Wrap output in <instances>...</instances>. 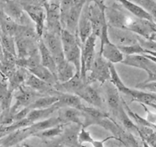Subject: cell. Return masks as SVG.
Wrapping results in <instances>:
<instances>
[{
	"instance_id": "obj_1",
	"label": "cell",
	"mask_w": 156,
	"mask_h": 147,
	"mask_svg": "<svg viewBox=\"0 0 156 147\" xmlns=\"http://www.w3.org/2000/svg\"><path fill=\"white\" fill-rule=\"evenodd\" d=\"M82 126L76 124H67L60 136L53 140L44 142L47 147H86L79 143L78 135Z\"/></svg>"
},
{
	"instance_id": "obj_2",
	"label": "cell",
	"mask_w": 156,
	"mask_h": 147,
	"mask_svg": "<svg viewBox=\"0 0 156 147\" xmlns=\"http://www.w3.org/2000/svg\"><path fill=\"white\" fill-rule=\"evenodd\" d=\"M111 79L110 63L98 52L94 59L89 72L87 73L86 83L90 85L94 82H100L104 84Z\"/></svg>"
},
{
	"instance_id": "obj_3",
	"label": "cell",
	"mask_w": 156,
	"mask_h": 147,
	"mask_svg": "<svg viewBox=\"0 0 156 147\" xmlns=\"http://www.w3.org/2000/svg\"><path fill=\"white\" fill-rule=\"evenodd\" d=\"M97 38L91 34L82 44V57H81V78L86 82L87 73L89 72L96 56V45ZM87 84V83H86Z\"/></svg>"
},
{
	"instance_id": "obj_4",
	"label": "cell",
	"mask_w": 156,
	"mask_h": 147,
	"mask_svg": "<svg viewBox=\"0 0 156 147\" xmlns=\"http://www.w3.org/2000/svg\"><path fill=\"white\" fill-rule=\"evenodd\" d=\"M14 93H15V95L13 94L15 102L9 109V113L12 117H14V115L20 110L27 108L34 101L42 96V95L36 92L25 85H21Z\"/></svg>"
},
{
	"instance_id": "obj_5",
	"label": "cell",
	"mask_w": 156,
	"mask_h": 147,
	"mask_svg": "<svg viewBox=\"0 0 156 147\" xmlns=\"http://www.w3.org/2000/svg\"><path fill=\"white\" fill-rule=\"evenodd\" d=\"M45 9V29L50 32L60 34L62 30L60 22V15H59V1L50 2V0L43 5Z\"/></svg>"
},
{
	"instance_id": "obj_6",
	"label": "cell",
	"mask_w": 156,
	"mask_h": 147,
	"mask_svg": "<svg viewBox=\"0 0 156 147\" xmlns=\"http://www.w3.org/2000/svg\"><path fill=\"white\" fill-rule=\"evenodd\" d=\"M99 38L101 40V44L98 53L103 56L104 59L112 64L123 62L125 56L122 53L119 47L110 41L108 34L101 35Z\"/></svg>"
},
{
	"instance_id": "obj_7",
	"label": "cell",
	"mask_w": 156,
	"mask_h": 147,
	"mask_svg": "<svg viewBox=\"0 0 156 147\" xmlns=\"http://www.w3.org/2000/svg\"><path fill=\"white\" fill-rule=\"evenodd\" d=\"M41 39L43 40L46 47L54 58L56 65L65 60L66 58L64 56L62 42H61L60 34L44 30Z\"/></svg>"
},
{
	"instance_id": "obj_8",
	"label": "cell",
	"mask_w": 156,
	"mask_h": 147,
	"mask_svg": "<svg viewBox=\"0 0 156 147\" xmlns=\"http://www.w3.org/2000/svg\"><path fill=\"white\" fill-rule=\"evenodd\" d=\"M128 15L129 12L117 3H114L111 6H106L105 16L109 27L124 29Z\"/></svg>"
},
{
	"instance_id": "obj_9",
	"label": "cell",
	"mask_w": 156,
	"mask_h": 147,
	"mask_svg": "<svg viewBox=\"0 0 156 147\" xmlns=\"http://www.w3.org/2000/svg\"><path fill=\"white\" fill-rule=\"evenodd\" d=\"M108 32L110 41L118 47L133 45L138 43L139 36L130 30L108 26Z\"/></svg>"
},
{
	"instance_id": "obj_10",
	"label": "cell",
	"mask_w": 156,
	"mask_h": 147,
	"mask_svg": "<svg viewBox=\"0 0 156 147\" xmlns=\"http://www.w3.org/2000/svg\"><path fill=\"white\" fill-rule=\"evenodd\" d=\"M0 9L18 24L27 25L25 24L27 21L25 12L18 0H2Z\"/></svg>"
},
{
	"instance_id": "obj_11",
	"label": "cell",
	"mask_w": 156,
	"mask_h": 147,
	"mask_svg": "<svg viewBox=\"0 0 156 147\" xmlns=\"http://www.w3.org/2000/svg\"><path fill=\"white\" fill-rule=\"evenodd\" d=\"M122 63L129 66L143 70L147 73H156V63L149 59L144 54L125 56Z\"/></svg>"
},
{
	"instance_id": "obj_12",
	"label": "cell",
	"mask_w": 156,
	"mask_h": 147,
	"mask_svg": "<svg viewBox=\"0 0 156 147\" xmlns=\"http://www.w3.org/2000/svg\"><path fill=\"white\" fill-rule=\"evenodd\" d=\"M16 47L17 58L26 59L31 53L38 50V39L24 38V37H14Z\"/></svg>"
},
{
	"instance_id": "obj_13",
	"label": "cell",
	"mask_w": 156,
	"mask_h": 147,
	"mask_svg": "<svg viewBox=\"0 0 156 147\" xmlns=\"http://www.w3.org/2000/svg\"><path fill=\"white\" fill-rule=\"evenodd\" d=\"M33 136L29 127L17 130L0 138V147H12L20 144L26 139Z\"/></svg>"
},
{
	"instance_id": "obj_14",
	"label": "cell",
	"mask_w": 156,
	"mask_h": 147,
	"mask_svg": "<svg viewBox=\"0 0 156 147\" xmlns=\"http://www.w3.org/2000/svg\"><path fill=\"white\" fill-rule=\"evenodd\" d=\"M85 85L86 82L81 78L80 74L76 73L69 80L64 82H57L53 88L58 92L76 95Z\"/></svg>"
},
{
	"instance_id": "obj_15",
	"label": "cell",
	"mask_w": 156,
	"mask_h": 147,
	"mask_svg": "<svg viewBox=\"0 0 156 147\" xmlns=\"http://www.w3.org/2000/svg\"><path fill=\"white\" fill-rule=\"evenodd\" d=\"M24 85L42 95H55L56 93V91L54 89L53 86L44 82L30 73H28Z\"/></svg>"
},
{
	"instance_id": "obj_16",
	"label": "cell",
	"mask_w": 156,
	"mask_h": 147,
	"mask_svg": "<svg viewBox=\"0 0 156 147\" xmlns=\"http://www.w3.org/2000/svg\"><path fill=\"white\" fill-rule=\"evenodd\" d=\"M85 2H86V0L75 3L73 5V8L71 9V10H70L68 17H67L64 29L69 31L70 33L76 35V36H77L78 24H79L81 13H82V9H83V6L85 5Z\"/></svg>"
},
{
	"instance_id": "obj_17",
	"label": "cell",
	"mask_w": 156,
	"mask_h": 147,
	"mask_svg": "<svg viewBox=\"0 0 156 147\" xmlns=\"http://www.w3.org/2000/svg\"><path fill=\"white\" fill-rule=\"evenodd\" d=\"M76 95L89 104L90 105H91V107L101 110L102 109L103 103H102L101 98L98 91L95 88H93L91 85L86 84Z\"/></svg>"
},
{
	"instance_id": "obj_18",
	"label": "cell",
	"mask_w": 156,
	"mask_h": 147,
	"mask_svg": "<svg viewBox=\"0 0 156 147\" xmlns=\"http://www.w3.org/2000/svg\"><path fill=\"white\" fill-rule=\"evenodd\" d=\"M91 34H92V27H91V21L88 18L86 8L84 5L78 24L77 30V37L81 44H83Z\"/></svg>"
},
{
	"instance_id": "obj_19",
	"label": "cell",
	"mask_w": 156,
	"mask_h": 147,
	"mask_svg": "<svg viewBox=\"0 0 156 147\" xmlns=\"http://www.w3.org/2000/svg\"><path fill=\"white\" fill-rule=\"evenodd\" d=\"M58 116L64 124H76L82 126L83 114L82 112L76 108H63L58 110Z\"/></svg>"
},
{
	"instance_id": "obj_20",
	"label": "cell",
	"mask_w": 156,
	"mask_h": 147,
	"mask_svg": "<svg viewBox=\"0 0 156 147\" xmlns=\"http://www.w3.org/2000/svg\"><path fill=\"white\" fill-rule=\"evenodd\" d=\"M107 104L111 112L117 117L119 109L122 106V98L119 95V91L110 82L106 87Z\"/></svg>"
},
{
	"instance_id": "obj_21",
	"label": "cell",
	"mask_w": 156,
	"mask_h": 147,
	"mask_svg": "<svg viewBox=\"0 0 156 147\" xmlns=\"http://www.w3.org/2000/svg\"><path fill=\"white\" fill-rule=\"evenodd\" d=\"M123 94L129 95L132 98L131 102H138L140 104L147 105L149 103L156 102V94L147 92L136 88H130L129 87L126 88Z\"/></svg>"
},
{
	"instance_id": "obj_22",
	"label": "cell",
	"mask_w": 156,
	"mask_h": 147,
	"mask_svg": "<svg viewBox=\"0 0 156 147\" xmlns=\"http://www.w3.org/2000/svg\"><path fill=\"white\" fill-rule=\"evenodd\" d=\"M117 1L120 2L122 7L126 12L130 13L133 16L136 17L138 18H141V19L154 21L152 17L143 7H141L137 3L134 2L132 0H117Z\"/></svg>"
},
{
	"instance_id": "obj_23",
	"label": "cell",
	"mask_w": 156,
	"mask_h": 147,
	"mask_svg": "<svg viewBox=\"0 0 156 147\" xmlns=\"http://www.w3.org/2000/svg\"><path fill=\"white\" fill-rule=\"evenodd\" d=\"M28 73V70L25 69L17 67L16 70L8 76V86L12 92L14 93L19 87L24 85Z\"/></svg>"
},
{
	"instance_id": "obj_24",
	"label": "cell",
	"mask_w": 156,
	"mask_h": 147,
	"mask_svg": "<svg viewBox=\"0 0 156 147\" xmlns=\"http://www.w3.org/2000/svg\"><path fill=\"white\" fill-rule=\"evenodd\" d=\"M38 49H39L40 55H41V64L46 68L48 69L53 75H55L56 77V64L54 60V58L52 56L50 52L46 47L44 41L40 38L38 41Z\"/></svg>"
},
{
	"instance_id": "obj_25",
	"label": "cell",
	"mask_w": 156,
	"mask_h": 147,
	"mask_svg": "<svg viewBox=\"0 0 156 147\" xmlns=\"http://www.w3.org/2000/svg\"><path fill=\"white\" fill-rule=\"evenodd\" d=\"M56 95L59 98V100L56 102V105L59 108V110L63 108H73L79 109L82 105L81 99L76 95L57 91Z\"/></svg>"
},
{
	"instance_id": "obj_26",
	"label": "cell",
	"mask_w": 156,
	"mask_h": 147,
	"mask_svg": "<svg viewBox=\"0 0 156 147\" xmlns=\"http://www.w3.org/2000/svg\"><path fill=\"white\" fill-rule=\"evenodd\" d=\"M76 73V70L75 66L66 59L56 65V79L58 82H64L69 80Z\"/></svg>"
},
{
	"instance_id": "obj_27",
	"label": "cell",
	"mask_w": 156,
	"mask_h": 147,
	"mask_svg": "<svg viewBox=\"0 0 156 147\" xmlns=\"http://www.w3.org/2000/svg\"><path fill=\"white\" fill-rule=\"evenodd\" d=\"M59 110L57 105L55 104L53 106L47 108H43V109H34L29 112L27 114V118L30 120L31 123H35V122L40 121V120H45V119L49 118L52 117V114H54L55 112Z\"/></svg>"
},
{
	"instance_id": "obj_28",
	"label": "cell",
	"mask_w": 156,
	"mask_h": 147,
	"mask_svg": "<svg viewBox=\"0 0 156 147\" xmlns=\"http://www.w3.org/2000/svg\"><path fill=\"white\" fill-rule=\"evenodd\" d=\"M66 59L73 64L76 70V73L80 74L81 72V57H82V45L77 44L73 47L64 52Z\"/></svg>"
},
{
	"instance_id": "obj_29",
	"label": "cell",
	"mask_w": 156,
	"mask_h": 147,
	"mask_svg": "<svg viewBox=\"0 0 156 147\" xmlns=\"http://www.w3.org/2000/svg\"><path fill=\"white\" fill-rule=\"evenodd\" d=\"M59 124H64L61 119L59 118V116L56 117H50L49 118L45 119V120H40V121L35 122L33 124L29 127L31 132L33 133V135L36 133L41 132V131H44V130L49 129V128L53 127L58 126ZM33 137V136H32Z\"/></svg>"
},
{
	"instance_id": "obj_30",
	"label": "cell",
	"mask_w": 156,
	"mask_h": 147,
	"mask_svg": "<svg viewBox=\"0 0 156 147\" xmlns=\"http://www.w3.org/2000/svg\"><path fill=\"white\" fill-rule=\"evenodd\" d=\"M19 24L6 15L0 9V30L5 34L15 37Z\"/></svg>"
},
{
	"instance_id": "obj_31",
	"label": "cell",
	"mask_w": 156,
	"mask_h": 147,
	"mask_svg": "<svg viewBox=\"0 0 156 147\" xmlns=\"http://www.w3.org/2000/svg\"><path fill=\"white\" fill-rule=\"evenodd\" d=\"M28 72L31 74L34 75L35 76L39 78L40 79L43 80L44 82L50 84L52 86H54L58 82L56 76L53 75L48 69L44 66L42 64H40L39 66H36L33 70H30Z\"/></svg>"
},
{
	"instance_id": "obj_32",
	"label": "cell",
	"mask_w": 156,
	"mask_h": 147,
	"mask_svg": "<svg viewBox=\"0 0 156 147\" xmlns=\"http://www.w3.org/2000/svg\"><path fill=\"white\" fill-rule=\"evenodd\" d=\"M14 93L9 89L8 83L0 79V105L2 111H6L10 109L12 106Z\"/></svg>"
},
{
	"instance_id": "obj_33",
	"label": "cell",
	"mask_w": 156,
	"mask_h": 147,
	"mask_svg": "<svg viewBox=\"0 0 156 147\" xmlns=\"http://www.w3.org/2000/svg\"><path fill=\"white\" fill-rule=\"evenodd\" d=\"M57 92V91H56ZM59 100V98L56 95H42L37 98L35 101H34L27 108L31 111L34 109H43V108H47L53 106Z\"/></svg>"
},
{
	"instance_id": "obj_34",
	"label": "cell",
	"mask_w": 156,
	"mask_h": 147,
	"mask_svg": "<svg viewBox=\"0 0 156 147\" xmlns=\"http://www.w3.org/2000/svg\"><path fill=\"white\" fill-rule=\"evenodd\" d=\"M66 124H59L58 126L53 127L49 128V129L44 130L41 132L36 133L33 135V137H37L41 139L43 142L48 141V140H53L59 136L61 135L64 129Z\"/></svg>"
},
{
	"instance_id": "obj_35",
	"label": "cell",
	"mask_w": 156,
	"mask_h": 147,
	"mask_svg": "<svg viewBox=\"0 0 156 147\" xmlns=\"http://www.w3.org/2000/svg\"><path fill=\"white\" fill-rule=\"evenodd\" d=\"M117 117L120 119V122H121V124L124 127L126 131L131 133V134L136 133V134H138V127H137L136 124L133 121L130 117L128 115L124 107H123V103H122V106L119 109L118 114H117Z\"/></svg>"
},
{
	"instance_id": "obj_36",
	"label": "cell",
	"mask_w": 156,
	"mask_h": 147,
	"mask_svg": "<svg viewBox=\"0 0 156 147\" xmlns=\"http://www.w3.org/2000/svg\"><path fill=\"white\" fill-rule=\"evenodd\" d=\"M110 73H111V79H110V82L112 84L115 88L119 91V92L123 93L126 88H127L126 85L123 83L122 81L121 78H120V75L117 73V69H116L114 64L110 63Z\"/></svg>"
},
{
	"instance_id": "obj_37",
	"label": "cell",
	"mask_w": 156,
	"mask_h": 147,
	"mask_svg": "<svg viewBox=\"0 0 156 147\" xmlns=\"http://www.w3.org/2000/svg\"><path fill=\"white\" fill-rule=\"evenodd\" d=\"M74 4L75 2L73 0H59V15H60V22L62 29L65 27L67 17Z\"/></svg>"
},
{
	"instance_id": "obj_38",
	"label": "cell",
	"mask_w": 156,
	"mask_h": 147,
	"mask_svg": "<svg viewBox=\"0 0 156 147\" xmlns=\"http://www.w3.org/2000/svg\"><path fill=\"white\" fill-rule=\"evenodd\" d=\"M0 42H1L3 50L14 55H16V47H15V41L14 37L5 34L0 30Z\"/></svg>"
},
{
	"instance_id": "obj_39",
	"label": "cell",
	"mask_w": 156,
	"mask_h": 147,
	"mask_svg": "<svg viewBox=\"0 0 156 147\" xmlns=\"http://www.w3.org/2000/svg\"><path fill=\"white\" fill-rule=\"evenodd\" d=\"M134 2L143 7L156 22V1L155 0H133Z\"/></svg>"
},
{
	"instance_id": "obj_40",
	"label": "cell",
	"mask_w": 156,
	"mask_h": 147,
	"mask_svg": "<svg viewBox=\"0 0 156 147\" xmlns=\"http://www.w3.org/2000/svg\"><path fill=\"white\" fill-rule=\"evenodd\" d=\"M120 51L122 52L124 56H130V55H136V54H145L146 50L140 45L139 43L133 45L126 46V47H119Z\"/></svg>"
},
{
	"instance_id": "obj_41",
	"label": "cell",
	"mask_w": 156,
	"mask_h": 147,
	"mask_svg": "<svg viewBox=\"0 0 156 147\" xmlns=\"http://www.w3.org/2000/svg\"><path fill=\"white\" fill-rule=\"evenodd\" d=\"M78 140H79V143L82 145H84L85 143L91 144L92 142L94 141V139L92 138L89 131H87L85 128L81 127L79 135H78Z\"/></svg>"
},
{
	"instance_id": "obj_42",
	"label": "cell",
	"mask_w": 156,
	"mask_h": 147,
	"mask_svg": "<svg viewBox=\"0 0 156 147\" xmlns=\"http://www.w3.org/2000/svg\"><path fill=\"white\" fill-rule=\"evenodd\" d=\"M136 88L142 90V91H147V92L156 94V81L140 82V83L137 84Z\"/></svg>"
},
{
	"instance_id": "obj_43",
	"label": "cell",
	"mask_w": 156,
	"mask_h": 147,
	"mask_svg": "<svg viewBox=\"0 0 156 147\" xmlns=\"http://www.w3.org/2000/svg\"><path fill=\"white\" fill-rule=\"evenodd\" d=\"M30 111V110L28 108H22V109H21L19 111H18V112L14 115L13 122L18 121V120H23V119L27 118V114H29Z\"/></svg>"
},
{
	"instance_id": "obj_44",
	"label": "cell",
	"mask_w": 156,
	"mask_h": 147,
	"mask_svg": "<svg viewBox=\"0 0 156 147\" xmlns=\"http://www.w3.org/2000/svg\"><path fill=\"white\" fill-rule=\"evenodd\" d=\"M111 139H114V140H116V138L114 137V136H111V137H108L102 140H94V141L92 142L91 145H92L93 147H105V142H107L108 140H111Z\"/></svg>"
},
{
	"instance_id": "obj_45",
	"label": "cell",
	"mask_w": 156,
	"mask_h": 147,
	"mask_svg": "<svg viewBox=\"0 0 156 147\" xmlns=\"http://www.w3.org/2000/svg\"><path fill=\"white\" fill-rule=\"evenodd\" d=\"M2 58H3V48L2 47L1 42H0V63L2 61Z\"/></svg>"
},
{
	"instance_id": "obj_46",
	"label": "cell",
	"mask_w": 156,
	"mask_h": 147,
	"mask_svg": "<svg viewBox=\"0 0 156 147\" xmlns=\"http://www.w3.org/2000/svg\"><path fill=\"white\" fill-rule=\"evenodd\" d=\"M146 56H147V57L149 58V59H151V60H152V61H153L154 63H156V57H155V56H151V55H149V54H146Z\"/></svg>"
},
{
	"instance_id": "obj_47",
	"label": "cell",
	"mask_w": 156,
	"mask_h": 147,
	"mask_svg": "<svg viewBox=\"0 0 156 147\" xmlns=\"http://www.w3.org/2000/svg\"><path fill=\"white\" fill-rule=\"evenodd\" d=\"M145 54H149L151 55V56H153L156 57V52H152V51H146Z\"/></svg>"
},
{
	"instance_id": "obj_48",
	"label": "cell",
	"mask_w": 156,
	"mask_h": 147,
	"mask_svg": "<svg viewBox=\"0 0 156 147\" xmlns=\"http://www.w3.org/2000/svg\"><path fill=\"white\" fill-rule=\"evenodd\" d=\"M146 106H149V107H152V108H154V109L156 110V102H153V103H149Z\"/></svg>"
},
{
	"instance_id": "obj_49",
	"label": "cell",
	"mask_w": 156,
	"mask_h": 147,
	"mask_svg": "<svg viewBox=\"0 0 156 147\" xmlns=\"http://www.w3.org/2000/svg\"><path fill=\"white\" fill-rule=\"evenodd\" d=\"M142 143H143V147H150L147 144V143H145L144 141H142Z\"/></svg>"
},
{
	"instance_id": "obj_50",
	"label": "cell",
	"mask_w": 156,
	"mask_h": 147,
	"mask_svg": "<svg viewBox=\"0 0 156 147\" xmlns=\"http://www.w3.org/2000/svg\"><path fill=\"white\" fill-rule=\"evenodd\" d=\"M2 111L1 105H0V118H1V115H2Z\"/></svg>"
},
{
	"instance_id": "obj_51",
	"label": "cell",
	"mask_w": 156,
	"mask_h": 147,
	"mask_svg": "<svg viewBox=\"0 0 156 147\" xmlns=\"http://www.w3.org/2000/svg\"><path fill=\"white\" fill-rule=\"evenodd\" d=\"M12 147H25L24 146H19V144L17 145V146H12Z\"/></svg>"
},
{
	"instance_id": "obj_52",
	"label": "cell",
	"mask_w": 156,
	"mask_h": 147,
	"mask_svg": "<svg viewBox=\"0 0 156 147\" xmlns=\"http://www.w3.org/2000/svg\"><path fill=\"white\" fill-rule=\"evenodd\" d=\"M101 1H104V2H105V1H106V0H101Z\"/></svg>"
},
{
	"instance_id": "obj_53",
	"label": "cell",
	"mask_w": 156,
	"mask_h": 147,
	"mask_svg": "<svg viewBox=\"0 0 156 147\" xmlns=\"http://www.w3.org/2000/svg\"><path fill=\"white\" fill-rule=\"evenodd\" d=\"M56 147H62V146H56Z\"/></svg>"
},
{
	"instance_id": "obj_54",
	"label": "cell",
	"mask_w": 156,
	"mask_h": 147,
	"mask_svg": "<svg viewBox=\"0 0 156 147\" xmlns=\"http://www.w3.org/2000/svg\"><path fill=\"white\" fill-rule=\"evenodd\" d=\"M123 147H127V146H123Z\"/></svg>"
},
{
	"instance_id": "obj_55",
	"label": "cell",
	"mask_w": 156,
	"mask_h": 147,
	"mask_svg": "<svg viewBox=\"0 0 156 147\" xmlns=\"http://www.w3.org/2000/svg\"><path fill=\"white\" fill-rule=\"evenodd\" d=\"M2 1V0H0V2H1Z\"/></svg>"
}]
</instances>
